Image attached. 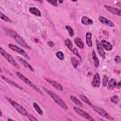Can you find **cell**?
I'll return each mask as SVG.
<instances>
[{"label": "cell", "mask_w": 121, "mask_h": 121, "mask_svg": "<svg viewBox=\"0 0 121 121\" xmlns=\"http://www.w3.org/2000/svg\"><path fill=\"white\" fill-rule=\"evenodd\" d=\"M6 32L7 34L9 35L12 37L18 44L26 49L29 50L31 49L30 46L27 44V43L26 42L24 39L22 37H21L19 35H18L16 32L12 30H6Z\"/></svg>", "instance_id": "6da1fadb"}, {"label": "cell", "mask_w": 121, "mask_h": 121, "mask_svg": "<svg viewBox=\"0 0 121 121\" xmlns=\"http://www.w3.org/2000/svg\"><path fill=\"white\" fill-rule=\"evenodd\" d=\"M44 91L51 97V98L53 100L54 102L57 104L60 107H61L62 109L66 110L68 109V106L66 105V104L65 103V102L57 95H56L54 93L52 92L51 90L43 87V88Z\"/></svg>", "instance_id": "7a4b0ae2"}, {"label": "cell", "mask_w": 121, "mask_h": 121, "mask_svg": "<svg viewBox=\"0 0 121 121\" xmlns=\"http://www.w3.org/2000/svg\"><path fill=\"white\" fill-rule=\"evenodd\" d=\"M0 52L1 55L3 56L11 65H12L15 68H19V66L18 65L14 57L11 55L6 52L2 47L0 48Z\"/></svg>", "instance_id": "3957f363"}, {"label": "cell", "mask_w": 121, "mask_h": 121, "mask_svg": "<svg viewBox=\"0 0 121 121\" xmlns=\"http://www.w3.org/2000/svg\"><path fill=\"white\" fill-rule=\"evenodd\" d=\"M16 75L19 78H20L22 81H23L26 84H27V85H28L29 86L33 88L37 92H38L40 94L43 95V93L42 92V91H41V90L37 86H36L34 84H33L29 79H28L27 78H26L24 75H23L22 74H21L19 72H16Z\"/></svg>", "instance_id": "277c9868"}, {"label": "cell", "mask_w": 121, "mask_h": 121, "mask_svg": "<svg viewBox=\"0 0 121 121\" xmlns=\"http://www.w3.org/2000/svg\"><path fill=\"white\" fill-rule=\"evenodd\" d=\"M6 99L9 102V103L19 113H20L21 115H23L25 116H27V114H28L26 110L20 104L17 103L16 102L14 101V100H12L11 99L6 97Z\"/></svg>", "instance_id": "5b68a950"}, {"label": "cell", "mask_w": 121, "mask_h": 121, "mask_svg": "<svg viewBox=\"0 0 121 121\" xmlns=\"http://www.w3.org/2000/svg\"><path fill=\"white\" fill-rule=\"evenodd\" d=\"M8 46H9V48H10L11 50L17 52L18 53H19V54L24 56L27 59H28V60L30 59V57H29V55L27 54V53L24 50H23L21 48L19 47L18 46H17L14 44H12V43H9L8 44Z\"/></svg>", "instance_id": "8992f818"}, {"label": "cell", "mask_w": 121, "mask_h": 121, "mask_svg": "<svg viewBox=\"0 0 121 121\" xmlns=\"http://www.w3.org/2000/svg\"><path fill=\"white\" fill-rule=\"evenodd\" d=\"M92 107L93 108V110L95 112H96L98 114H99L100 115H101V116H102L104 118H105L109 120H114L113 118L111 115H110V114H109V113L107 112H106L103 109L101 108L100 107H95L94 106H93Z\"/></svg>", "instance_id": "52a82bcc"}, {"label": "cell", "mask_w": 121, "mask_h": 121, "mask_svg": "<svg viewBox=\"0 0 121 121\" xmlns=\"http://www.w3.org/2000/svg\"><path fill=\"white\" fill-rule=\"evenodd\" d=\"M73 109H74V111L75 112H76L78 114H79V115L84 117V118H85L89 121H95V119L91 115H90L89 114H88L87 113H86L83 110L80 109V108L75 106L73 107Z\"/></svg>", "instance_id": "ba28073f"}, {"label": "cell", "mask_w": 121, "mask_h": 121, "mask_svg": "<svg viewBox=\"0 0 121 121\" xmlns=\"http://www.w3.org/2000/svg\"><path fill=\"white\" fill-rule=\"evenodd\" d=\"M95 43H96V45L97 50V51L98 52L99 55L102 58L104 59L106 56V53L105 52V51H104V48L102 46L100 42L97 39H96L95 41Z\"/></svg>", "instance_id": "9c48e42d"}, {"label": "cell", "mask_w": 121, "mask_h": 121, "mask_svg": "<svg viewBox=\"0 0 121 121\" xmlns=\"http://www.w3.org/2000/svg\"><path fill=\"white\" fill-rule=\"evenodd\" d=\"M91 85L93 87H96L98 88L100 86V75L98 73H95V74L94 75Z\"/></svg>", "instance_id": "30bf717a"}, {"label": "cell", "mask_w": 121, "mask_h": 121, "mask_svg": "<svg viewBox=\"0 0 121 121\" xmlns=\"http://www.w3.org/2000/svg\"><path fill=\"white\" fill-rule=\"evenodd\" d=\"M104 7L108 11L112 13V14L119 16H121V10L120 9L114 8V7H112L108 5H104Z\"/></svg>", "instance_id": "8fae6325"}, {"label": "cell", "mask_w": 121, "mask_h": 121, "mask_svg": "<svg viewBox=\"0 0 121 121\" xmlns=\"http://www.w3.org/2000/svg\"><path fill=\"white\" fill-rule=\"evenodd\" d=\"M17 58L19 60V61L22 64V65L24 66V67L28 69L29 70L31 71L32 72H34V70L32 66L26 60L19 56H17Z\"/></svg>", "instance_id": "7c38bea8"}, {"label": "cell", "mask_w": 121, "mask_h": 121, "mask_svg": "<svg viewBox=\"0 0 121 121\" xmlns=\"http://www.w3.org/2000/svg\"><path fill=\"white\" fill-rule=\"evenodd\" d=\"M99 20L101 23H102L105 25L108 26H109L112 27L115 26V25L113 22H112L111 20H110L108 19V18H105L104 17H102V16L99 17Z\"/></svg>", "instance_id": "4fadbf2b"}, {"label": "cell", "mask_w": 121, "mask_h": 121, "mask_svg": "<svg viewBox=\"0 0 121 121\" xmlns=\"http://www.w3.org/2000/svg\"><path fill=\"white\" fill-rule=\"evenodd\" d=\"M45 80L49 84H50L51 85H52V86H53L56 89L60 90V91H61L63 90L62 86L58 82H57L55 81H53L52 80H51V79H48V78H45Z\"/></svg>", "instance_id": "5bb4252c"}, {"label": "cell", "mask_w": 121, "mask_h": 121, "mask_svg": "<svg viewBox=\"0 0 121 121\" xmlns=\"http://www.w3.org/2000/svg\"><path fill=\"white\" fill-rule=\"evenodd\" d=\"M1 78L4 81L7 82L8 83H9V84H10V85H12V86L17 87V88H18L19 89H21V90H23V88L20 85H19L16 82H14V81H13L12 80H11L10 79H9V78H6V77H5V76H4L3 75H1Z\"/></svg>", "instance_id": "9a60e30c"}, {"label": "cell", "mask_w": 121, "mask_h": 121, "mask_svg": "<svg viewBox=\"0 0 121 121\" xmlns=\"http://www.w3.org/2000/svg\"><path fill=\"white\" fill-rule=\"evenodd\" d=\"M101 44L103 47L106 51H111L112 49V46L111 43L105 40H102L101 42Z\"/></svg>", "instance_id": "2e32d148"}, {"label": "cell", "mask_w": 121, "mask_h": 121, "mask_svg": "<svg viewBox=\"0 0 121 121\" xmlns=\"http://www.w3.org/2000/svg\"><path fill=\"white\" fill-rule=\"evenodd\" d=\"M116 84L117 81L116 79L114 78H111V79H110L109 81H108V82L107 83L108 89L110 90L114 89L116 86Z\"/></svg>", "instance_id": "e0dca14e"}, {"label": "cell", "mask_w": 121, "mask_h": 121, "mask_svg": "<svg viewBox=\"0 0 121 121\" xmlns=\"http://www.w3.org/2000/svg\"><path fill=\"white\" fill-rule=\"evenodd\" d=\"M81 23L84 25L88 26V25H92L93 23V21L89 18L86 16H83L82 17L81 20Z\"/></svg>", "instance_id": "ac0fdd59"}, {"label": "cell", "mask_w": 121, "mask_h": 121, "mask_svg": "<svg viewBox=\"0 0 121 121\" xmlns=\"http://www.w3.org/2000/svg\"><path fill=\"white\" fill-rule=\"evenodd\" d=\"M86 41L87 45L88 47H92V34L89 32H87L86 34Z\"/></svg>", "instance_id": "d6986e66"}, {"label": "cell", "mask_w": 121, "mask_h": 121, "mask_svg": "<svg viewBox=\"0 0 121 121\" xmlns=\"http://www.w3.org/2000/svg\"><path fill=\"white\" fill-rule=\"evenodd\" d=\"M74 42L79 48L83 49L84 48V43L79 37H76L74 39Z\"/></svg>", "instance_id": "ffe728a7"}, {"label": "cell", "mask_w": 121, "mask_h": 121, "mask_svg": "<svg viewBox=\"0 0 121 121\" xmlns=\"http://www.w3.org/2000/svg\"><path fill=\"white\" fill-rule=\"evenodd\" d=\"M29 11L31 14H32L36 16L40 17L41 16V13L40 11L39 10V9H38L36 7H31L29 9Z\"/></svg>", "instance_id": "44dd1931"}, {"label": "cell", "mask_w": 121, "mask_h": 121, "mask_svg": "<svg viewBox=\"0 0 121 121\" xmlns=\"http://www.w3.org/2000/svg\"><path fill=\"white\" fill-rule=\"evenodd\" d=\"M92 59L94 61V65L95 68H97L99 66V61L98 60V59L96 55V53L95 52V51H93L92 52Z\"/></svg>", "instance_id": "7402d4cb"}, {"label": "cell", "mask_w": 121, "mask_h": 121, "mask_svg": "<svg viewBox=\"0 0 121 121\" xmlns=\"http://www.w3.org/2000/svg\"><path fill=\"white\" fill-rule=\"evenodd\" d=\"M70 99L72 102H73L75 104L79 106V107H82L83 104L76 97H75L73 95H71L70 96Z\"/></svg>", "instance_id": "603a6c76"}, {"label": "cell", "mask_w": 121, "mask_h": 121, "mask_svg": "<svg viewBox=\"0 0 121 121\" xmlns=\"http://www.w3.org/2000/svg\"><path fill=\"white\" fill-rule=\"evenodd\" d=\"M79 97L82 100V101H83L86 104H87L88 105H89V106H90L91 107L93 106V105L92 104V103H91V102L89 101V100L86 96H85L84 95H79Z\"/></svg>", "instance_id": "cb8c5ba5"}, {"label": "cell", "mask_w": 121, "mask_h": 121, "mask_svg": "<svg viewBox=\"0 0 121 121\" xmlns=\"http://www.w3.org/2000/svg\"><path fill=\"white\" fill-rule=\"evenodd\" d=\"M33 107L35 108V110L36 111V112L40 115H42L43 114V112L42 111V110L40 108V107L39 106V105L36 103H33Z\"/></svg>", "instance_id": "d4e9b609"}, {"label": "cell", "mask_w": 121, "mask_h": 121, "mask_svg": "<svg viewBox=\"0 0 121 121\" xmlns=\"http://www.w3.org/2000/svg\"><path fill=\"white\" fill-rule=\"evenodd\" d=\"M71 62L72 66L75 69H77L78 66L79 64V62L78 60L75 57H71Z\"/></svg>", "instance_id": "484cf974"}, {"label": "cell", "mask_w": 121, "mask_h": 121, "mask_svg": "<svg viewBox=\"0 0 121 121\" xmlns=\"http://www.w3.org/2000/svg\"><path fill=\"white\" fill-rule=\"evenodd\" d=\"M65 44L66 46L70 50H72V47H73V43L71 42V41L69 39H66L65 40Z\"/></svg>", "instance_id": "4316f807"}, {"label": "cell", "mask_w": 121, "mask_h": 121, "mask_svg": "<svg viewBox=\"0 0 121 121\" xmlns=\"http://www.w3.org/2000/svg\"><path fill=\"white\" fill-rule=\"evenodd\" d=\"M65 28L67 30V31L68 32L69 35L70 37H72L74 35V32L73 29L70 26H65Z\"/></svg>", "instance_id": "83f0119b"}, {"label": "cell", "mask_w": 121, "mask_h": 121, "mask_svg": "<svg viewBox=\"0 0 121 121\" xmlns=\"http://www.w3.org/2000/svg\"><path fill=\"white\" fill-rule=\"evenodd\" d=\"M0 18L6 22H11V20L9 18V17H8L7 16H6L5 14H3L1 12H0Z\"/></svg>", "instance_id": "f1b7e54d"}, {"label": "cell", "mask_w": 121, "mask_h": 121, "mask_svg": "<svg viewBox=\"0 0 121 121\" xmlns=\"http://www.w3.org/2000/svg\"><path fill=\"white\" fill-rule=\"evenodd\" d=\"M110 100L112 103L115 104H117L120 101V98H119V96L116 95H114L112 96L111 97Z\"/></svg>", "instance_id": "f546056e"}, {"label": "cell", "mask_w": 121, "mask_h": 121, "mask_svg": "<svg viewBox=\"0 0 121 121\" xmlns=\"http://www.w3.org/2000/svg\"><path fill=\"white\" fill-rule=\"evenodd\" d=\"M56 56L60 60H63L64 59V54L61 51H58L56 53Z\"/></svg>", "instance_id": "4dcf8cb0"}, {"label": "cell", "mask_w": 121, "mask_h": 121, "mask_svg": "<svg viewBox=\"0 0 121 121\" xmlns=\"http://www.w3.org/2000/svg\"><path fill=\"white\" fill-rule=\"evenodd\" d=\"M109 81V78L106 75H104L103 78V85L104 86H106Z\"/></svg>", "instance_id": "1f68e13d"}, {"label": "cell", "mask_w": 121, "mask_h": 121, "mask_svg": "<svg viewBox=\"0 0 121 121\" xmlns=\"http://www.w3.org/2000/svg\"><path fill=\"white\" fill-rule=\"evenodd\" d=\"M27 117L28 118V119L32 121H37L38 119L37 118H36L34 116L32 115V114H28L27 115Z\"/></svg>", "instance_id": "d6a6232c"}, {"label": "cell", "mask_w": 121, "mask_h": 121, "mask_svg": "<svg viewBox=\"0 0 121 121\" xmlns=\"http://www.w3.org/2000/svg\"><path fill=\"white\" fill-rule=\"evenodd\" d=\"M72 52L74 54H75L76 56H77V57H78V58H80V59L81 60V56L80 55V54H79L78 52V50L77 48H74L73 49H72Z\"/></svg>", "instance_id": "836d02e7"}, {"label": "cell", "mask_w": 121, "mask_h": 121, "mask_svg": "<svg viewBox=\"0 0 121 121\" xmlns=\"http://www.w3.org/2000/svg\"><path fill=\"white\" fill-rule=\"evenodd\" d=\"M47 2L50 3L51 5H53V6L57 7L58 6L57 1V0H48Z\"/></svg>", "instance_id": "e575fe53"}, {"label": "cell", "mask_w": 121, "mask_h": 121, "mask_svg": "<svg viewBox=\"0 0 121 121\" xmlns=\"http://www.w3.org/2000/svg\"><path fill=\"white\" fill-rule=\"evenodd\" d=\"M114 61L117 63H120L121 61V57L119 55H117L115 56L114 58Z\"/></svg>", "instance_id": "d590c367"}, {"label": "cell", "mask_w": 121, "mask_h": 121, "mask_svg": "<svg viewBox=\"0 0 121 121\" xmlns=\"http://www.w3.org/2000/svg\"><path fill=\"white\" fill-rule=\"evenodd\" d=\"M48 44L50 46H51V47H53V46H54V45H55L54 43L53 42L51 41H48Z\"/></svg>", "instance_id": "8d00e7d4"}, {"label": "cell", "mask_w": 121, "mask_h": 121, "mask_svg": "<svg viewBox=\"0 0 121 121\" xmlns=\"http://www.w3.org/2000/svg\"><path fill=\"white\" fill-rule=\"evenodd\" d=\"M121 82H120V81H119V82H118L117 83V84H116V87H117V88H118V89H120L121 88Z\"/></svg>", "instance_id": "74e56055"}, {"label": "cell", "mask_w": 121, "mask_h": 121, "mask_svg": "<svg viewBox=\"0 0 121 121\" xmlns=\"http://www.w3.org/2000/svg\"><path fill=\"white\" fill-rule=\"evenodd\" d=\"M117 3H118V4H117V5H118L119 7H121V2H117Z\"/></svg>", "instance_id": "f35d334b"}, {"label": "cell", "mask_w": 121, "mask_h": 121, "mask_svg": "<svg viewBox=\"0 0 121 121\" xmlns=\"http://www.w3.org/2000/svg\"><path fill=\"white\" fill-rule=\"evenodd\" d=\"M0 117H2V112L1 111H0Z\"/></svg>", "instance_id": "ab89813d"}, {"label": "cell", "mask_w": 121, "mask_h": 121, "mask_svg": "<svg viewBox=\"0 0 121 121\" xmlns=\"http://www.w3.org/2000/svg\"><path fill=\"white\" fill-rule=\"evenodd\" d=\"M59 2L60 3H62L63 1H61V0H60H60H59Z\"/></svg>", "instance_id": "60d3db41"}, {"label": "cell", "mask_w": 121, "mask_h": 121, "mask_svg": "<svg viewBox=\"0 0 121 121\" xmlns=\"http://www.w3.org/2000/svg\"><path fill=\"white\" fill-rule=\"evenodd\" d=\"M8 121H13V120L11 119H8Z\"/></svg>", "instance_id": "b9f144b4"}]
</instances>
